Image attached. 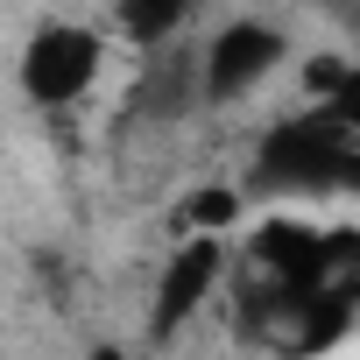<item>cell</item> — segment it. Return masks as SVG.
I'll return each mask as SVG.
<instances>
[{
    "label": "cell",
    "mask_w": 360,
    "mask_h": 360,
    "mask_svg": "<svg viewBox=\"0 0 360 360\" xmlns=\"http://www.w3.org/2000/svg\"><path fill=\"white\" fill-rule=\"evenodd\" d=\"M248 219V191L240 184H191L184 191V212H176V240H191V233H233Z\"/></svg>",
    "instance_id": "5"
},
{
    "label": "cell",
    "mask_w": 360,
    "mask_h": 360,
    "mask_svg": "<svg viewBox=\"0 0 360 360\" xmlns=\"http://www.w3.org/2000/svg\"><path fill=\"white\" fill-rule=\"evenodd\" d=\"M106 57H113L106 22H36V36L22 43V64H15L22 99L36 113H71L106 78Z\"/></svg>",
    "instance_id": "1"
},
{
    "label": "cell",
    "mask_w": 360,
    "mask_h": 360,
    "mask_svg": "<svg viewBox=\"0 0 360 360\" xmlns=\"http://www.w3.org/2000/svg\"><path fill=\"white\" fill-rule=\"evenodd\" d=\"M332 113H339V120H346V127L360 134V50H353V78H346V92L332 99Z\"/></svg>",
    "instance_id": "6"
},
{
    "label": "cell",
    "mask_w": 360,
    "mask_h": 360,
    "mask_svg": "<svg viewBox=\"0 0 360 360\" xmlns=\"http://www.w3.org/2000/svg\"><path fill=\"white\" fill-rule=\"evenodd\" d=\"M290 57H297L290 22H276V15H226L219 29L198 36V92H205V106H240Z\"/></svg>",
    "instance_id": "2"
},
{
    "label": "cell",
    "mask_w": 360,
    "mask_h": 360,
    "mask_svg": "<svg viewBox=\"0 0 360 360\" xmlns=\"http://www.w3.org/2000/svg\"><path fill=\"white\" fill-rule=\"evenodd\" d=\"M198 15H205V0H113L106 29H113V43L155 57V50H176V43H198L191 36Z\"/></svg>",
    "instance_id": "4"
},
{
    "label": "cell",
    "mask_w": 360,
    "mask_h": 360,
    "mask_svg": "<svg viewBox=\"0 0 360 360\" xmlns=\"http://www.w3.org/2000/svg\"><path fill=\"white\" fill-rule=\"evenodd\" d=\"M219 290H233V248H226L219 233L176 240V248L155 262V283H148V339H155V346L184 339Z\"/></svg>",
    "instance_id": "3"
},
{
    "label": "cell",
    "mask_w": 360,
    "mask_h": 360,
    "mask_svg": "<svg viewBox=\"0 0 360 360\" xmlns=\"http://www.w3.org/2000/svg\"><path fill=\"white\" fill-rule=\"evenodd\" d=\"M78 360H134V353H127V346H113V339H99V346H85Z\"/></svg>",
    "instance_id": "7"
}]
</instances>
